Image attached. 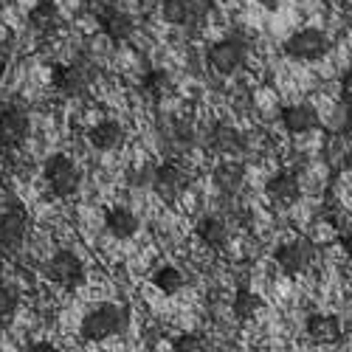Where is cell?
I'll use <instances>...</instances> for the list:
<instances>
[{
	"label": "cell",
	"instance_id": "25",
	"mask_svg": "<svg viewBox=\"0 0 352 352\" xmlns=\"http://www.w3.org/2000/svg\"><path fill=\"white\" fill-rule=\"evenodd\" d=\"M20 307V293L12 285H0V318H12Z\"/></svg>",
	"mask_w": 352,
	"mask_h": 352
},
{
	"label": "cell",
	"instance_id": "10",
	"mask_svg": "<svg viewBox=\"0 0 352 352\" xmlns=\"http://www.w3.org/2000/svg\"><path fill=\"white\" fill-rule=\"evenodd\" d=\"M28 228H32L28 212L23 206H9L3 214H0V248L17 251L28 237Z\"/></svg>",
	"mask_w": 352,
	"mask_h": 352
},
{
	"label": "cell",
	"instance_id": "19",
	"mask_svg": "<svg viewBox=\"0 0 352 352\" xmlns=\"http://www.w3.org/2000/svg\"><path fill=\"white\" fill-rule=\"evenodd\" d=\"M28 25H32L37 34H54L56 28L63 25V12L54 0H37V3L28 9Z\"/></svg>",
	"mask_w": 352,
	"mask_h": 352
},
{
	"label": "cell",
	"instance_id": "21",
	"mask_svg": "<svg viewBox=\"0 0 352 352\" xmlns=\"http://www.w3.org/2000/svg\"><path fill=\"white\" fill-rule=\"evenodd\" d=\"M153 285L158 293H164V296H178V293H184V287H186V274L178 265H158L153 271Z\"/></svg>",
	"mask_w": 352,
	"mask_h": 352
},
{
	"label": "cell",
	"instance_id": "32",
	"mask_svg": "<svg viewBox=\"0 0 352 352\" xmlns=\"http://www.w3.org/2000/svg\"><path fill=\"white\" fill-rule=\"evenodd\" d=\"M344 166L352 172V146H349V150H346V155H344Z\"/></svg>",
	"mask_w": 352,
	"mask_h": 352
},
{
	"label": "cell",
	"instance_id": "24",
	"mask_svg": "<svg viewBox=\"0 0 352 352\" xmlns=\"http://www.w3.org/2000/svg\"><path fill=\"white\" fill-rule=\"evenodd\" d=\"M141 87H144V94L146 96H153V99H164L172 94V76L161 68L155 71H146V76L141 79Z\"/></svg>",
	"mask_w": 352,
	"mask_h": 352
},
{
	"label": "cell",
	"instance_id": "2",
	"mask_svg": "<svg viewBox=\"0 0 352 352\" xmlns=\"http://www.w3.org/2000/svg\"><path fill=\"white\" fill-rule=\"evenodd\" d=\"M43 181L51 189V195L74 197L82 186V169L71 155L56 153V155L45 158V164H43Z\"/></svg>",
	"mask_w": 352,
	"mask_h": 352
},
{
	"label": "cell",
	"instance_id": "11",
	"mask_svg": "<svg viewBox=\"0 0 352 352\" xmlns=\"http://www.w3.org/2000/svg\"><path fill=\"white\" fill-rule=\"evenodd\" d=\"M265 197L271 206L290 209L293 203H299V197H302V184L293 172H276L265 184Z\"/></svg>",
	"mask_w": 352,
	"mask_h": 352
},
{
	"label": "cell",
	"instance_id": "20",
	"mask_svg": "<svg viewBox=\"0 0 352 352\" xmlns=\"http://www.w3.org/2000/svg\"><path fill=\"white\" fill-rule=\"evenodd\" d=\"M102 32L110 43H127L135 34V20L122 9H110L102 14Z\"/></svg>",
	"mask_w": 352,
	"mask_h": 352
},
{
	"label": "cell",
	"instance_id": "30",
	"mask_svg": "<svg viewBox=\"0 0 352 352\" xmlns=\"http://www.w3.org/2000/svg\"><path fill=\"white\" fill-rule=\"evenodd\" d=\"M25 349H28V352H56V346H54L51 341H40V344H28Z\"/></svg>",
	"mask_w": 352,
	"mask_h": 352
},
{
	"label": "cell",
	"instance_id": "14",
	"mask_svg": "<svg viewBox=\"0 0 352 352\" xmlns=\"http://www.w3.org/2000/svg\"><path fill=\"white\" fill-rule=\"evenodd\" d=\"M124 138H127V133L116 119H102L87 130V144H91L96 153H116L124 144Z\"/></svg>",
	"mask_w": 352,
	"mask_h": 352
},
{
	"label": "cell",
	"instance_id": "18",
	"mask_svg": "<svg viewBox=\"0 0 352 352\" xmlns=\"http://www.w3.org/2000/svg\"><path fill=\"white\" fill-rule=\"evenodd\" d=\"M206 146L217 155H234V153H240L243 135L237 133V127H231L226 122H214L206 130Z\"/></svg>",
	"mask_w": 352,
	"mask_h": 352
},
{
	"label": "cell",
	"instance_id": "28",
	"mask_svg": "<svg viewBox=\"0 0 352 352\" xmlns=\"http://www.w3.org/2000/svg\"><path fill=\"white\" fill-rule=\"evenodd\" d=\"M192 9H195V23L200 25L203 20H206L214 9V0H192Z\"/></svg>",
	"mask_w": 352,
	"mask_h": 352
},
{
	"label": "cell",
	"instance_id": "33",
	"mask_svg": "<svg viewBox=\"0 0 352 352\" xmlns=\"http://www.w3.org/2000/svg\"><path fill=\"white\" fill-rule=\"evenodd\" d=\"M3 68H6V56L0 54V74H3Z\"/></svg>",
	"mask_w": 352,
	"mask_h": 352
},
{
	"label": "cell",
	"instance_id": "3",
	"mask_svg": "<svg viewBox=\"0 0 352 352\" xmlns=\"http://www.w3.org/2000/svg\"><path fill=\"white\" fill-rule=\"evenodd\" d=\"M282 51L296 63H318L321 56H327V51H330V37H327V32L313 28V25L296 28V32L285 40Z\"/></svg>",
	"mask_w": 352,
	"mask_h": 352
},
{
	"label": "cell",
	"instance_id": "9",
	"mask_svg": "<svg viewBox=\"0 0 352 352\" xmlns=\"http://www.w3.org/2000/svg\"><path fill=\"white\" fill-rule=\"evenodd\" d=\"M32 133V119L23 107H3L0 110V146L3 150H17L25 144Z\"/></svg>",
	"mask_w": 352,
	"mask_h": 352
},
{
	"label": "cell",
	"instance_id": "29",
	"mask_svg": "<svg viewBox=\"0 0 352 352\" xmlns=\"http://www.w3.org/2000/svg\"><path fill=\"white\" fill-rule=\"evenodd\" d=\"M341 251H344V256L352 259V228L346 234H341Z\"/></svg>",
	"mask_w": 352,
	"mask_h": 352
},
{
	"label": "cell",
	"instance_id": "12",
	"mask_svg": "<svg viewBox=\"0 0 352 352\" xmlns=\"http://www.w3.org/2000/svg\"><path fill=\"white\" fill-rule=\"evenodd\" d=\"M279 122L290 135H305L318 130L321 119H318V110L313 104H287L279 113Z\"/></svg>",
	"mask_w": 352,
	"mask_h": 352
},
{
	"label": "cell",
	"instance_id": "5",
	"mask_svg": "<svg viewBox=\"0 0 352 352\" xmlns=\"http://www.w3.org/2000/svg\"><path fill=\"white\" fill-rule=\"evenodd\" d=\"M189 172L181 166V164H172V161H164L153 169V189L155 195L164 200V203H175V200H181L189 189Z\"/></svg>",
	"mask_w": 352,
	"mask_h": 352
},
{
	"label": "cell",
	"instance_id": "1",
	"mask_svg": "<svg viewBox=\"0 0 352 352\" xmlns=\"http://www.w3.org/2000/svg\"><path fill=\"white\" fill-rule=\"evenodd\" d=\"M130 324V310L127 305L119 302H99L96 307H91L82 321H79V336L87 344H102L107 338L122 336Z\"/></svg>",
	"mask_w": 352,
	"mask_h": 352
},
{
	"label": "cell",
	"instance_id": "23",
	"mask_svg": "<svg viewBox=\"0 0 352 352\" xmlns=\"http://www.w3.org/2000/svg\"><path fill=\"white\" fill-rule=\"evenodd\" d=\"M161 17L169 25H197L192 0H161Z\"/></svg>",
	"mask_w": 352,
	"mask_h": 352
},
{
	"label": "cell",
	"instance_id": "15",
	"mask_svg": "<svg viewBox=\"0 0 352 352\" xmlns=\"http://www.w3.org/2000/svg\"><path fill=\"white\" fill-rule=\"evenodd\" d=\"M195 237L200 240L203 248H209V251H220L228 245L231 240V231H228V223L217 214H206V217H200L197 226H195Z\"/></svg>",
	"mask_w": 352,
	"mask_h": 352
},
{
	"label": "cell",
	"instance_id": "26",
	"mask_svg": "<svg viewBox=\"0 0 352 352\" xmlns=\"http://www.w3.org/2000/svg\"><path fill=\"white\" fill-rule=\"evenodd\" d=\"M172 349L175 352H203L206 349V341H203L197 333H181L172 341Z\"/></svg>",
	"mask_w": 352,
	"mask_h": 352
},
{
	"label": "cell",
	"instance_id": "6",
	"mask_svg": "<svg viewBox=\"0 0 352 352\" xmlns=\"http://www.w3.org/2000/svg\"><path fill=\"white\" fill-rule=\"evenodd\" d=\"M45 274H48V279H51V282H56V285L65 287V290L79 287V285L85 282V276H87L82 256H79L76 251H68V248L56 251V254L48 259Z\"/></svg>",
	"mask_w": 352,
	"mask_h": 352
},
{
	"label": "cell",
	"instance_id": "31",
	"mask_svg": "<svg viewBox=\"0 0 352 352\" xmlns=\"http://www.w3.org/2000/svg\"><path fill=\"white\" fill-rule=\"evenodd\" d=\"M256 3H259L262 9H265V12H276V9L285 3V0H256Z\"/></svg>",
	"mask_w": 352,
	"mask_h": 352
},
{
	"label": "cell",
	"instance_id": "8",
	"mask_svg": "<svg viewBox=\"0 0 352 352\" xmlns=\"http://www.w3.org/2000/svg\"><path fill=\"white\" fill-rule=\"evenodd\" d=\"M209 65L223 74V76H231L237 74L243 65H245V43H240L237 37H226V40H217L212 48H209Z\"/></svg>",
	"mask_w": 352,
	"mask_h": 352
},
{
	"label": "cell",
	"instance_id": "17",
	"mask_svg": "<svg viewBox=\"0 0 352 352\" xmlns=\"http://www.w3.org/2000/svg\"><path fill=\"white\" fill-rule=\"evenodd\" d=\"M212 181H214V186H217L220 195L234 197V195L243 189V184H245V166L240 161H231V158L228 161H220L214 166V172H212Z\"/></svg>",
	"mask_w": 352,
	"mask_h": 352
},
{
	"label": "cell",
	"instance_id": "22",
	"mask_svg": "<svg viewBox=\"0 0 352 352\" xmlns=\"http://www.w3.org/2000/svg\"><path fill=\"white\" fill-rule=\"evenodd\" d=\"M262 307H265L262 296L254 293V290H248V287H240L237 293H234V299H231V313H234V318H240V321L256 318Z\"/></svg>",
	"mask_w": 352,
	"mask_h": 352
},
{
	"label": "cell",
	"instance_id": "16",
	"mask_svg": "<svg viewBox=\"0 0 352 352\" xmlns=\"http://www.w3.org/2000/svg\"><path fill=\"white\" fill-rule=\"evenodd\" d=\"M104 228H107V234L113 240H130V237L138 234L141 220L127 206H110L107 214H104Z\"/></svg>",
	"mask_w": 352,
	"mask_h": 352
},
{
	"label": "cell",
	"instance_id": "7",
	"mask_svg": "<svg viewBox=\"0 0 352 352\" xmlns=\"http://www.w3.org/2000/svg\"><path fill=\"white\" fill-rule=\"evenodd\" d=\"M51 85L54 91L65 96V99H79L91 91V71L79 63H71V65H54L51 71Z\"/></svg>",
	"mask_w": 352,
	"mask_h": 352
},
{
	"label": "cell",
	"instance_id": "27",
	"mask_svg": "<svg viewBox=\"0 0 352 352\" xmlns=\"http://www.w3.org/2000/svg\"><path fill=\"white\" fill-rule=\"evenodd\" d=\"M338 94H341V102H344L346 107H352V68L341 74V79H338Z\"/></svg>",
	"mask_w": 352,
	"mask_h": 352
},
{
	"label": "cell",
	"instance_id": "13",
	"mask_svg": "<svg viewBox=\"0 0 352 352\" xmlns=\"http://www.w3.org/2000/svg\"><path fill=\"white\" fill-rule=\"evenodd\" d=\"M305 333L313 344H338L344 336L341 318L333 313H310L305 321Z\"/></svg>",
	"mask_w": 352,
	"mask_h": 352
},
{
	"label": "cell",
	"instance_id": "4",
	"mask_svg": "<svg viewBox=\"0 0 352 352\" xmlns=\"http://www.w3.org/2000/svg\"><path fill=\"white\" fill-rule=\"evenodd\" d=\"M274 262L285 276H299L307 274L310 265L316 262V243L310 237H293L287 243H282L274 251Z\"/></svg>",
	"mask_w": 352,
	"mask_h": 352
}]
</instances>
